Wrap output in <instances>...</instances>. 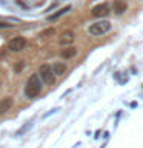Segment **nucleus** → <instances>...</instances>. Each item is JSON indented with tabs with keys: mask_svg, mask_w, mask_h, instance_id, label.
Instances as JSON below:
<instances>
[{
	"mask_svg": "<svg viewBox=\"0 0 143 148\" xmlns=\"http://www.w3.org/2000/svg\"><path fill=\"white\" fill-rule=\"evenodd\" d=\"M42 92V82H40V77L37 74H32V76L28 79L26 82V86H25V94L26 97L29 99H34Z\"/></svg>",
	"mask_w": 143,
	"mask_h": 148,
	"instance_id": "f257e3e1",
	"label": "nucleus"
},
{
	"mask_svg": "<svg viewBox=\"0 0 143 148\" xmlns=\"http://www.w3.org/2000/svg\"><path fill=\"white\" fill-rule=\"evenodd\" d=\"M111 29V23L108 20H101V22H97L94 25L89 26V32L92 36H101V34H106Z\"/></svg>",
	"mask_w": 143,
	"mask_h": 148,
	"instance_id": "f03ea898",
	"label": "nucleus"
},
{
	"mask_svg": "<svg viewBox=\"0 0 143 148\" xmlns=\"http://www.w3.org/2000/svg\"><path fill=\"white\" fill-rule=\"evenodd\" d=\"M42 80H43L46 85H52L54 83V74H52V69H51L49 65H42V66L39 68V74H37Z\"/></svg>",
	"mask_w": 143,
	"mask_h": 148,
	"instance_id": "7ed1b4c3",
	"label": "nucleus"
},
{
	"mask_svg": "<svg viewBox=\"0 0 143 148\" xmlns=\"http://www.w3.org/2000/svg\"><path fill=\"white\" fill-rule=\"evenodd\" d=\"M25 46H26V40L23 39V37H14V39H11L8 43V48L11 49L12 53H18V51L25 49Z\"/></svg>",
	"mask_w": 143,
	"mask_h": 148,
	"instance_id": "20e7f679",
	"label": "nucleus"
},
{
	"mask_svg": "<svg viewBox=\"0 0 143 148\" xmlns=\"http://www.w3.org/2000/svg\"><path fill=\"white\" fill-rule=\"evenodd\" d=\"M91 12L94 17H105L109 14V5L108 3H100V5H97V6L92 8Z\"/></svg>",
	"mask_w": 143,
	"mask_h": 148,
	"instance_id": "39448f33",
	"label": "nucleus"
},
{
	"mask_svg": "<svg viewBox=\"0 0 143 148\" xmlns=\"http://www.w3.org/2000/svg\"><path fill=\"white\" fill-rule=\"evenodd\" d=\"M12 106V99L11 97H5L0 100V114H5L6 111H9V108Z\"/></svg>",
	"mask_w": 143,
	"mask_h": 148,
	"instance_id": "423d86ee",
	"label": "nucleus"
},
{
	"mask_svg": "<svg viewBox=\"0 0 143 148\" xmlns=\"http://www.w3.org/2000/svg\"><path fill=\"white\" fill-rule=\"evenodd\" d=\"M51 69H52V74H55V76H63L65 71H66V65L62 62H57L51 66Z\"/></svg>",
	"mask_w": 143,
	"mask_h": 148,
	"instance_id": "0eeeda50",
	"label": "nucleus"
},
{
	"mask_svg": "<svg viewBox=\"0 0 143 148\" xmlns=\"http://www.w3.org/2000/svg\"><path fill=\"white\" fill-rule=\"evenodd\" d=\"M59 42H60V45H69V43H72V42H74V32H71V31L63 32Z\"/></svg>",
	"mask_w": 143,
	"mask_h": 148,
	"instance_id": "6e6552de",
	"label": "nucleus"
},
{
	"mask_svg": "<svg viewBox=\"0 0 143 148\" xmlns=\"http://www.w3.org/2000/svg\"><path fill=\"white\" fill-rule=\"evenodd\" d=\"M76 54H77V48H74V46L65 48L62 53H60V56H62V57H65V59H71V57H74Z\"/></svg>",
	"mask_w": 143,
	"mask_h": 148,
	"instance_id": "1a4fd4ad",
	"label": "nucleus"
},
{
	"mask_svg": "<svg viewBox=\"0 0 143 148\" xmlns=\"http://www.w3.org/2000/svg\"><path fill=\"white\" fill-rule=\"evenodd\" d=\"M69 9H71V6H69V5H68V6H65V8H62V9H59V11H57V12H55V14H52V16H49V17H48V22H52V20H57V18H59V17H62V16H63V14H66V12L69 11Z\"/></svg>",
	"mask_w": 143,
	"mask_h": 148,
	"instance_id": "9d476101",
	"label": "nucleus"
},
{
	"mask_svg": "<svg viewBox=\"0 0 143 148\" xmlns=\"http://www.w3.org/2000/svg\"><path fill=\"white\" fill-rule=\"evenodd\" d=\"M125 11H126V3H125V2H120V0H115V2H114V12L123 14Z\"/></svg>",
	"mask_w": 143,
	"mask_h": 148,
	"instance_id": "9b49d317",
	"label": "nucleus"
},
{
	"mask_svg": "<svg viewBox=\"0 0 143 148\" xmlns=\"http://www.w3.org/2000/svg\"><path fill=\"white\" fill-rule=\"evenodd\" d=\"M54 32H55V29H54V28H49V29H45V31H42V32H40V37H48V36H54Z\"/></svg>",
	"mask_w": 143,
	"mask_h": 148,
	"instance_id": "f8f14e48",
	"label": "nucleus"
},
{
	"mask_svg": "<svg viewBox=\"0 0 143 148\" xmlns=\"http://www.w3.org/2000/svg\"><path fill=\"white\" fill-rule=\"evenodd\" d=\"M22 68H23V62H20V63H18V66H16V68H14V71H16V73H18Z\"/></svg>",
	"mask_w": 143,
	"mask_h": 148,
	"instance_id": "ddd939ff",
	"label": "nucleus"
},
{
	"mask_svg": "<svg viewBox=\"0 0 143 148\" xmlns=\"http://www.w3.org/2000/svg\"><path fill=\"white\" fill-rule=\"evenodd\" d=\"M11 25H8V23H3V22H0V28H9Z\"/></svg>",
	"mask_w": 143,
	"mask_h": 148,
	"instance_id": "4468645a",
	"label": "nucleus"
}]
</instances>
